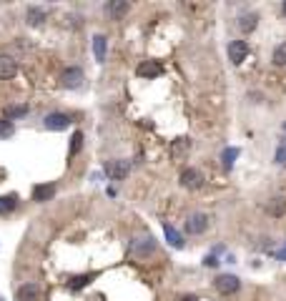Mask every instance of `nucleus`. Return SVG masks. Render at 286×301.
Returning a JSON list of instances; mask_svg holds the SVG:
<instances>
[{"mask_svg":"<svg viewBox=\"0 0 286 301\" xmlns=\"http://www.w3.org/2000/svg\"><path fill=\"white\" fill-rule=\"evenodd\" d=\"M60 86L68 90H76L83 86V68H78V65H73V68H65L63 70V76H60Z\"/></svg>","mask_w":286,"mask_h":301,"instance_id":"1","label":"nucleus"},{"mask_svg":"<svg viewBox=\"0 0 286 301\" xmlns=\"http://www.w3.org/2000/svg\"><path fill=\"white\" fill-rule=\"evenodd\" d=\"M213 286H216V291L219 294H236L239 291V286H241V281H239V276H233V273H221L216 281H213Z\"/></svg>","mask_w":286,"mask_h":301,"instance_id":"2","label":"nucleus"},{"mask_svg":"<svg viewBox=\"0 0 286 301\" xmlns=\"http://www.w3.org/2000/svg\"><path fill=\"white\" fill-rule=\"evenodd\" d=\"M206 229H208V216H206V213H191V216L186 218V234L199 236Z\"/></svg>","mask_w":286,"mask_h":301,"instance_id":"3","label":"nucleus"},{"mask_svg":"<svg viewBox=\"0 0 286 301\" xmlns=\"http://www.w3.org/2000/svg\"><path fill=\"white\" fill-rule=\"evenodd\" d=\"M249 56V43L246 40H231L229 43V60L233 65H241Z\"/></svg>","mask_w":286,"mask_h":301,"instance_id":"4","label":"nucleus"},{"mask_svg":"<svg viewBox=\"0 0 286 301\" xmlns=\"http://www.w3.org/2000/svg\"><path fill=\"white\" fill-rule=\"evenodd\" d=\"M181 186L183 188H188V191H196L203 186V176H201L199 168H186L183 173H181Z\"/></svg>","mask_w":286,"mask_h":301,"instance_id":"5","label":"nucleus"},{"mask_svg":"<svg viewBox=\"0 0 286 301\" xmlns=\"http://www.w3.org/2000/svg\"><path fill=\"white\" fill-rule=\"evenodd\" d=\"M128 171H131V163L128 161H108L106 163V173L113 181H123L128 176Z\"/></svg>","mask_w":286,"mask_h":301,"instance_id":"6","label":"nucleus"},{"mask_svg":"<svg viewBox=\"0 0 286 301\" xmlns=\"http://www.w3.org/2000/svg\"><path fill=\"white\" fill-rule=\"evenodd\" d=\"M70 123H73V120H70V116H65V113H48L45 120H43V126H45L48 131H65Z\"/></svg>","mask_w":286,"mask_h":301,"instance_id":"7","label":"nucleus"},{"mask_svg":"<svg viewBox=\"0 0 286 301\" xmlns=\"http://www.w3.org/2000/svg\"><path fill=\"white\" fill-rule=\"evenodd\" d=\"M136 73H138L141 78H158V76L163 73V65H161L158 60H143V63H138Z\"/></svg>","mask_w":286,"mask_h":301,"instance_id":"8","label":"nucleus"},{"mask_svg":"<svg viewBox=\"0 0 286 301\" xmlns=\"http://www.w3.org/2000/svg\"><path fill=\"white\" fill-rule=\"evenodd\" d=\"M53 196H56V183H43V186H35L33 188V201L35 204L53 201Z\"/></svg>","mask_w":286,"mask_h":301,"instance_id":"9","label":"nucleus"},{"mask_svg":"<svg viewBox=\"0 0 286 301\" xmlns=\"http://www.w3.org/2000/svg\"><path fill=\"white\" fill-rule=\"evenodd\" d=\"M43 296V289L38 284H23L18 289V301H40Z\"/></svg>","mask_w":286,"mask_h":301,"instance_id":"10","label":"nucleus"},{"mask_svg":"<svg viewBox=\"0 0 286 301\" xmlns=\"http://www.w3.org/2000/svg\"><path fill=\"white\" fill-rule=\"evenodd\" d=\"M18 73V63L10 56H0V81H8Z\"/></svg>","mask_w":286,"mask_h":301,"instance_id":"11","label":"nucleus"},{"mask_svg":"<svg viewBox=\"0 0 286 301\" xmlns=\"http://www.w3.org/2000/svg\"><path fill=\"white\" fill-rule=\"evenodd\" d=\"M126 13H128V3H126V0H111V3H106V15H108V18L118 20V18H123Z\"/></svg>","mask_w":286,"mask_h":301,"instance_id":"12","label":"nucleus"},{"mask_svg":"<svg viewBox=\"0 0 286 301\" xmlns=\"http://www.w3.org/2000/svg\"><path fill=\"white\" fill-rule=\"evenodd\" d=\"M93 53H96L98 63H106V53H108V40H106V35H96V38H93Z\"/></svg>","mask_w":286,"mask_h":301,"instance_id":"13","label":"nucleus"},{"mask_svg":"<svg viewBox=\"0 0 286 301\" xmlns=\"http://www.w3.org/2000/svg\"><path fill=\"white\" fill-rule=\"evenodd\" d=\"M45 15H48V13H45L43 8H38V5H30L28 13H26L30 26H43V23H45Z\"/></svg>","mask_w":286,"mask_h":301,"instance_id":"14","label":"nucleus"},{"mask_svg":"<svg viewBox=\"0 0 286 301\" xmlns=\"http://www.w3.org/2000/svg\"><path fill=\"white\" fill-rule=\"evenodd\" d=\"M153 248H156V241L151 239V236H146V239H141V241H136V246H133L136 256H148V254H153Z\"/></svg>","mask_w":286,"mask_h":301,"instance_id":"15","label":"nucleus"},{"mask_svg":"<svg viewBox=\"0 0 286 301\" xmlns=\"http://www.w3.org/2000/svg\"><path fill=\"white\" fill-rule=\"evenodd\" d=\"M163 234H166V241L171 243L173 248H183V236L173 229L171 223H166V226H163Z\"/></svg>","mask_w":286,"mask_h":301,"instance_id":"16","label":"nucleus"},{"mask_svg":"<svg viewBox=\"0 0 286 301\" xmlns=\"http://www.w3.org/2000/svg\"><path fill=\"white\" fill-rule=\"evenodd\" d=\"M188 150H191V141H188V138H176V141H173V146H171L173 158H181V156H186Z\"/></svg>","mask_w":286,"mask_h":301,"instance_id":"17","label":"nucleus"},{"mask_svg":"<svg viewBox=\"0 0 286 301\" xmlns=\"http://www.w3.org/2000/svg\"><path fill=\"white\" fill-rule=\"evenodd\" d=\"M266 211H269L271 216H284L286 213V198H281V196L271 198V201L266 204Z\"/></svg>","mask_w":286,"mask_h":301,"instance_id":"18","label":"nucleus"},{"mask_svg":"<svg viewBox=\"0 0 286 301\" xmlns=\"http://www.w3.org/2000/svg\"><path fill=\"white\" fill-rule=\"evenodd\" d=\"M18 209V196H0V213L3 216H8V213H13V211Z\"/></svg>","mask_w":286,"mask_h":301,"instance_id":"19","label":"nucleus"},{"mask_svg":"<svg viewBox=\"0 0 286 301\" xmlns=\"http://www.w3.org/2000/svg\"><path fill=\"white\" fill-rule=\"evenodd\" d=\"M256 23H258L256 13H246V15H241V18H239V28L244 30V33H251V30L256 28Z\"/></svg>","mask_w":286,"mask_h":301,"instance_id":"20","label":"nucleus"},{"mask_svg":"<svg viewBox=\"0 0 286 301\" xmlns=\"http://www.w3.org/2000/svg\"><path fill=\"white\" fill-rule=\"evenodd\" d=\"M81 148H83V133H81V131H76V133L70 136V148H68V158L73 161V158H76V153H78Z\"/></svg>","mask_w":286,"mask_h":301,"instance_id":"21","label":"nucleus"},{"mask_svg":"<svg viewBox=\"0 0 286 301\" xmlns=\"http://www.w3.org/2000/svg\"><path fill=\"white\" fill-rule=\"evenodd\" d=\"M23 116H28V106H10V108H5V118L8 120L23 118Z\"/></svg>","mask_w":286,"mask_h":301,"instance_id":"22","label":"nucleus"},{"mask_svg":"<svg viewBox=\"0 0 286 301\" xmlns=\"http://www.w3.org/2000/svg\"><path fill=\"white\" fill-rule=\"evenodd\" d=\"M239 153H241L239 148H226V150H224L221 161H224V166H226V168H231V166H233V161L239 158Z\"/></svg>","mask_w":286,"mask_h":301,"instance_id":"23","label":"nucleus"},{"mask_svg":"<svg viewBox=\"0 0 286 301\" xmlns=\"http://www.w3.org/2000/svg\"><path fill=\"white\" fill-rule=\"evenodd\" d=\"M90 279H93V273H83V276H76V279H70V289H83L90 284Z\"/></svg>","mask_w":286,"mask_h":301,"instance_id":"24","label":"nucleus"},{"mask_svg":"<svg viewBox=\"0 0 286 301\" xmlns=\"http://www.w3.org/2000/svg\"><path fill=\"white\" fill-rule=\"evenodd\" d=\"M274 65H286V43L276 45V51H274Z\"/></svg>","mask_w":286,"mask_h":301,"instance_id":"25","label":"nucleus"},{"mask_svg":"<svg viewBox=\"0 0 286 301\" xmlns=\"http://www.w3.org/2000/svg\"><path fill=\"white\" fill-rule=\"evenodd\" d=\"M13 120H8V118H3L0 120V138H10L13 136Z\"/></svg>","mask_w":286,"mask_h":301,"instance_id":"26","label":"nucleus"},{"mask_svg":"<svg viewBox=\"0 0 286 301\" xmlns=\"http://www.w3.org/2000/svg\"><path fill=\"white\" fill-rule=\"evenodd\" d=\"M276 163H286V143L279 146V150H276Z\"/></svg>","mask_w":286,"mask_h":301,"instance_id":"27","label":"nucleus"},{"mask_svg":"<svg viewBox=\"0 0 286 301\" xmlns=\"http://www.w3.org/2000/svg\"><path fill=\"white\" fill-rule=\"evenodd\" d=\"M203 264H206V266H216L219 261H216V256H206V261H203Z\"/></svg>","mask_w":286,"mask_h":301,"instance_id":"28","label":"nucleus"},{"mask_svg":"<svg viewBox=\"0 0 286 301\" xmlns=\"http://www.w3.org/2000/svg\"><path fill=\"white\" fill-rule=\"evenodd\" d=\"M281 10H284V15H286V3H284V5H281Z\"/></svg>","mask_w":286,"mask_h":301,"instance_id":"29","label":"nucleus"},{"mask_svg":"<svg viewBox=\"0 0 286 301\" xmlns=\"http://www.w3.org/2000/svg\"><path fill=\"white\" fill-rule=\"evenodd\" d=\"M284 131H286V123H284Z\"/></svg>","mask_w":286,"mask_h":301,"instance_id":"30","label":"nucleus"}]
</instances>
